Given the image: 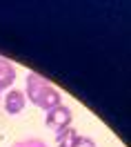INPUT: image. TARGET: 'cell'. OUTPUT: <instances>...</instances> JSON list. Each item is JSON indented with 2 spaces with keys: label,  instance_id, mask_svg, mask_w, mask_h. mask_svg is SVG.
Segmentation results:
<instances>
[{
  "label": "cell",
  "instance_id": "cell-1",
  "mask_svg": "<svg viewBox=\"0 0 131 147\" xmlns=\"http://www.w3.org/2000/svg\"><path fill=\"white\" fill-rule=\"evenodd\" d=\"M25 96H27V100H31L36 107L40 109H53L58 105H62V96L58 92L53 85L45 80L42 76H38V74H27V80H25Z\"/></svg>",
  "mask_w": 131,
  "mask_h": 147
},
{
  "label": "cell",
  "instance_id": "cell-2",
  "mask_svg": "<svg viewBox=\"0 0 131 147\" xmlns=\"http://www.w3.org/2000/svg\"><path fill=\"white\" fill-rule=\"evenodd\" d=\"M71 120H74V114L71 109L67 107V105H58L53 109L47 111V116H45V125H47L51 131H62V129L71 127Z\"/></svg>",
  "mask_w": 131,
  "mask_h": 147
},
{
  "label": "cell",
  "instance_id": "cell-3",
  "mask_svg": "<svg viewBox=\"0 0 131 147\" xmlns=\"http://www.w3.org/2000/svg\"><path fill=\"white\" fill-rule=\"evenodd\" d=\"M25 107H27V96H25V92L9 89V92L5 94V111H7V114L16 116V114H20Z\"/></svg>",
  "mask_w": 131,
  "mask_h": 147
},
{
  "label": "cell",
  "instance_id": "cell-4",
  "mask_svg": "<svg viewBox=\"0 0 131 147\" xmlns=\"http://www.w3.org/2000/svg\"><path fill=\"white\" fill-rule=\"evenodd\" d=\"M16 80V69H13V65L9 60H5V58H0V92H9V87L13 85Z\"/></svg>",
  "mask_w": 131,
  "mask_h": 147
},
{
  "label": "cell",
  "instance_id": "cell-5",
  "mask_svg": "<svg viewBox=\"0 0 131 147\" xmlns=\"http://www.w3.org/2000/svg\"><path fill=\"white\" fill-rule=\"evenodd\" d=\"M76 136H78V131H76L74 127H67V129H62V131H58L56 134L58 147H71V143L76 140Z\"/></svg>",
  "mask_w": 131,
  "mask_h": 147
},
{
  "label": "cell",
  "instance_id": "cell-6",
  "mask_svg": "<svg viewBox=\"0 0 131 147\" xmlns=\"http://www.w3.org/2000/svg\"><path fill=\"white\" fill-rule=\"evenodd\" d=\"M71 147H96V143H94L89 136H80V134H78V136H76V140L71 143Z\"/></svg>",
  "mask_w": 131,
  "mask_h": 147
}]
</instances>
